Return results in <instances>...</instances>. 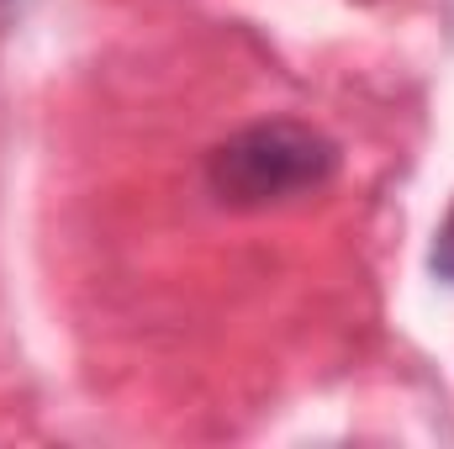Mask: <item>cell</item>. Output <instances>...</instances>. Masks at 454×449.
I'll use <instances>...</instances> for the list:
<instances>
[{"mask_svg":"<svg viewBox=\"0 0 454 449\" xmlns=\"http://www.w3.org/2000/svg\"><path fill=\"white\" fill-rule=\"evenodd\" d=\"M339 169V143L307 122L275 116L232 132L227 143L212 148L207 180L223 207H275L307 191H323Z\"/></svg>","mask_w":454,"mask_h":449,"instance_id":"6da1fadb","label":"cell"},{"mask_svg":"<svg viewBox=\"0 0 454 449\" xmlns=\"http://www.w3.org/2000/svg\"><path fill=\"white\" fill-rule=\"evenodd\" d=\"M428 264H434L439 280H450L454 286V207L444 212V223H439V232H434V254H428Z\"/></svg>","mask_w":454,"mask_h":449,"instance_id":"7a4b0ae2","label":"cell"}]
</instances>
